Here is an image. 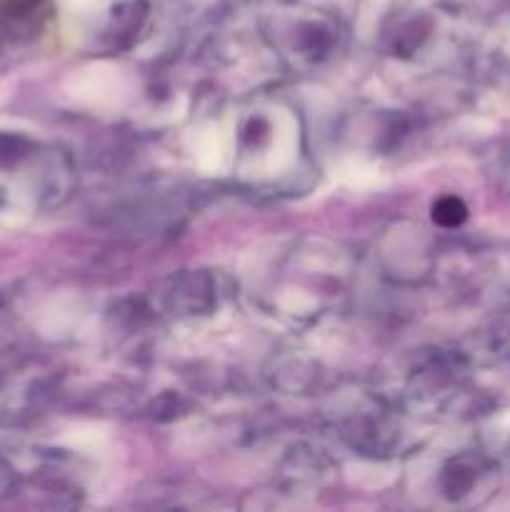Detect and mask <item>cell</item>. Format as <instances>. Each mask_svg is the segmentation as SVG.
Returning a JSON list of instances; mask_svg holds the SVG:
<instances>
[{
	"instance_id": "6da1fadb",
	"label": "cell",
	"mask_w": 510,
	"mask_h": 512,
	"mask_svg": "<svg viewBox=\"0 0 510 512\" xmlns=\"http://www.w3.org/2000/svg\"><path fill=\"white\" fill-rule=\"evenodd\" d=\"M465 218H468V208L455 195H445L433 205V220L443 228H458Z\"/></svg>"
}]
</instances>
